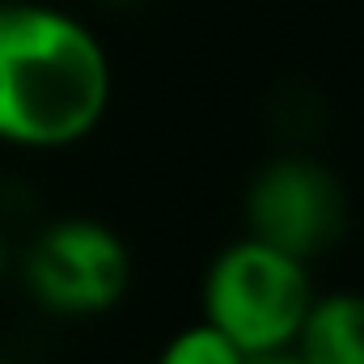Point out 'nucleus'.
<instances>
[{"label":"nucleus","mask_w":364,"mask_h":364,"mask_svg":"<svg viewBox=\"0 0 364 364\" xmlns=\"http://www.w3.org/2000/svg\"><path fill=\"white\" fill-rule=\"evenodd\" d=\"M203 305L208 326H216L233 348H242L246 356H267L296 339L314 296L301 259L250 237L229 246L212 263Z\"/></svg>","instance_id":"f03ea898"},{"label":"nucleus","mask_w":364,"mask_h":364,"mask_svg":"<svg viewBox=\"0 0 364 364\" xmlns=\"http://www.w3.org/2000/svg\"><path fill=\"white\" fill-rule=\"evenodd\" d=\"M250 356L242 352V348H233L216 326H195V331H186L178 335L170 348H166V356L161 364H246Z\"/></svg>","instance_id":"423d86ee"},{"label":"nucleus","mask_w":364,"mask_h":364,"mask_svg":"<svg viewBox=\"0 0 364 364\" xmlns=\"http://www.w3.org/2000/svg\"><path fill=\"white\" fill-rule=\"evenodd\" d=\"M246 364H301V360H292V356H275V352H267V356H250Z\"/></svg>","instance_id":"0eeeda50"},{"label":"nucleus","mask_w":364,"mask_h":364,"mask_svg":"<svg viewBox=\"0 0 364 364\" xmlns=\"http://www.w3.org/2000/svg\"><path fill=\"white\" fill-rule=\"evenodd\" d=\"M9 272V246H4V237H0V275Z\"/></svg>","instance_id":"6e6552de"},{"label":"nucleus","mask_w":364,"mask_h":364,"mask_svg":"<svg viewBox=\"0 0 364 364\" xmlns=\"http://www.w3.org/2000/svg\"><path fill=\"white\" fill-rule=\"evenodd\" d=\"M110 68L90 30L55 9L0 4V136L73 144L102 119Z\"/></svg>","instance_id":"f257e3e1"},{"label":"nucleus","mask_w":364,"mask_h":364,"mask_svg":"<svg viewBox=\"0 0 364 364\" xmlns=\"http://www.w3.org/2000/svg\"><path fill=\"white\" fill-rule=\"evenodd\" d=\"M0 364H4V360H0Z\"/></svg>","instance_id":"9d476101"},{"label":"nucleus","mask_w":364,"mask_h":364,"mask_svg":"<svg viewBox=\"0 0 364 364\" xmlns=\"http://www.w3.org/2000/svg\"><path fill=\"white\" fill-rule=\"evenodd\" d=\"M102 4H136V0H102Z\"/></svg>","instance_id":"1a4fd4ad"},{"label":"nucleus","mask_w":364,"mask_h":364,"mask_svg":"<svg viewBox=\"0 0 364 364\" xmlns=\"http://www.w3.org/2000/svg\"><path fill=\"white\" fill-rule=\"evenodd\" d=\"M246 212L259 242L305 263L339 242L348 199L326 166L309 157H279L250 182Z\"/></svg>","instance_id":"20e7f679"},{"label":"nucleus","mask_w":364,"mask_h":364,"mask_svg":"<svg viewBox=\"0 0 364 364\" xmlns=\"http://www.w3.org/2000/svg\"><path fill=\"white\" fill-rule=\"evenodd\" d=\"M127 250L97 220H55L26 250V284L55 314L110 309L127 288Z\"/></svg>","instance_id":"7ed1b4c3"},{"label":"nucleus","mask_w":364,"mask_h":364,"mask_svg":"<svg viewBox=\"0 0 364 364\" xmlns=\"http://www.w3.org/2000/svg\"><path fill=\"white\" fill-rule=\"evenodd\" d=\"M301 364H364V296H326L301 318Z\"/></svg>","instance_id":"39448f33"}]
</instances>
